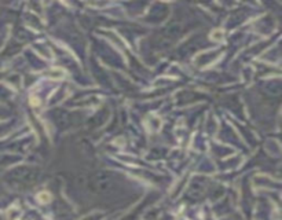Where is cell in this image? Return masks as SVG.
Segmentation results:
<instances>
[{"instance_id":"6da1fadb","label":"cell","mask_w":282,"mask_h":220,"mask_svg":"<svg viewBox=\"0 0 282 220\" xmlns=\"http://www.w3.org/2000/svg\"><path fill=\"white\" fill-rule=\"evenodd\" d=\"M37 198H39V201H40V202H41V204H47V202H50L51 195L48 194V193L43 191V193H40V194L37 195Z\"/></svg>"}]
</instances>
